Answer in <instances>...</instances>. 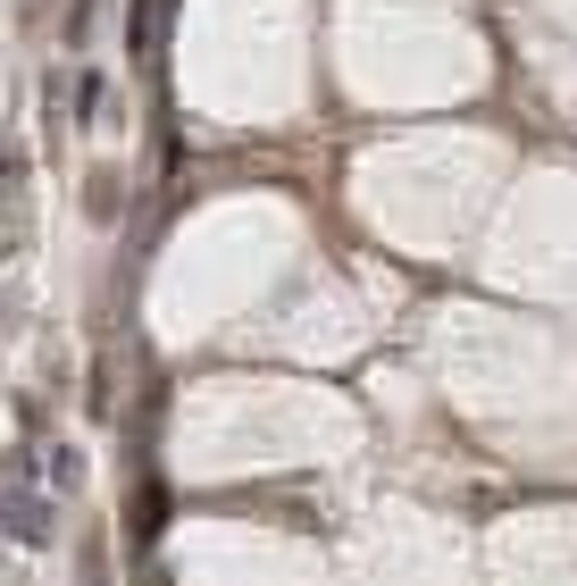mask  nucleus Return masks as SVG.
Listing matches in <instances>:
<instances>
[{
    "label": "nucleus",
    "instance_id": "f257e3e1",
    "mask_svg": "<svg viewBox=\"0 0 577 586\" xmlns=\"http://www.w3.org/2000/svg\"><path fill=\"white\" fill-rule=\"evenodd\" d=\"M9 477H18V494H9V536H18V545H51V503L25 494V461H9Z\"/></svg>",
    "mask_w": 577,
    "mask_h": 586
}]
</instances>
